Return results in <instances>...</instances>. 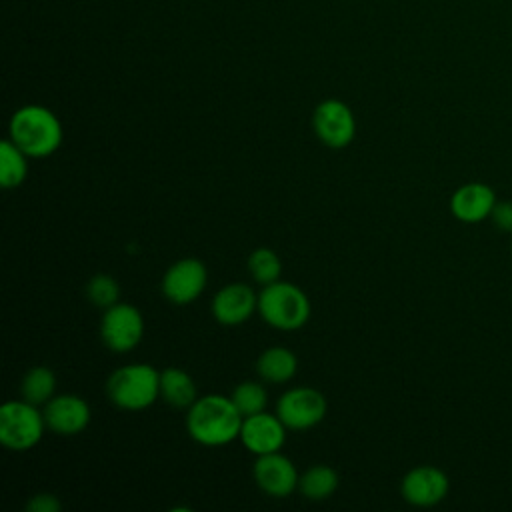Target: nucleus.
Wrapping results in <instances>:
<instances>
[{"label":"nucleus","instance_id":"nucleus-5","mask_svg":"<svg viewBox=\"0 0 512 512\" xmlns=\"http://www.w3.org/2000/svg\"><path fill=\"white\" fill-rule=\"evenodd\" d=\"M44 412L28 400H8L0 408V442L12 452L32 450L44 434Z\"/></svg>","mask_w":512,"mask_h":512},{"label":"nucleus","instance_id":"nucleus-18","mask_svg":"<svg viewBox=\"0 0 512 512\" xmlns=\"http://www.w3.org/2000/svg\"><path fill=\"white\" fill-rule=\"evenodd\" d=\"M338 488V472L332 466H310L298 480V490L308 500H326Z\"/></svg>","mask_w":512,"mask_h":512},{"label":"nucleus","instance_id":"nucleus-1","mask_svg":"<svg viewBox=\"0 0 512 512\" xmlns=\"http://www.w3.org/2000/svg\"><path fill=\"white\" fill-rule=\"evenodd\" d=\"M244 416L222 394H208L196 398L186 414V430L192 440L204 446H224L240 438Z\"/></svg>","mask_w":512,"mask_h":512},{"label":"nucleus","instance_id":"nucleus-4","mask_svg":"<svg viewBox=\"0 0 512 512\" xmlns=\"http://www.w3.org/2000/svg\"><path fill=\"white\" fill-rule=\"evenodd\" d=\"M258 312L272 328L298 330L310 318V300L296 284L276 280L258 294Z\"/></svg>","mask_w":512,"mask_h":512},{"label":"nucleus","instance_id":"nucleus-3","mask_svg":"<svg viewBox=\"0 0 512 512\" xmlns=\"http://www.w3.org/2000/svg\"><path fill=\"white\" fill-rule=\"evenodd\" d=\"M106 394L122 410H144L160 396V372L150 364H126L106 382Z\"/></svg>","mask_w":512,"mask_h":512},{"label":"nucleus","instance_id":"nucleus-25","mask_svg":"<svg viewBox=\"0 0 512 512\" xmlns=\"http://www.w3.org/2000/svg\"><path fill=\"white\" fill-rule=\"evenodd\" d=\"M492 220L500 230H512V202H496Z\"/></svg>","mask_w":512,"mask_h":512},{"label":"nucleus","instance_id":"nucleus-6","mask_svg":"<svg viewBox=\"0 0 512 512\" xmlns=\"http://www.w3.org/2000/svg\"><path fill=\"white\" fill-rule=\"evenodd\" d=\"M326 398L310 386H296L284 392L276 402V414L288 430H308L326 416Z\"/></svg>","mask_w":512,"mask_h":512},{"label":"nucleus","instance_id":"nucleus-22","mask_svg":"<svg viewBox=\"0 0 512 512\" xmlns=\"http://www.w3.org/2000/svg\"><path fill=\"white\" fill-rule=\"evenodd\" d=\"M248 270L252 274V278L260 284H270L276 282L280 278L282 272V262L278 258V254L270 248H256L250 256H248Z\"/></svg>","mask_w":512,"mask_h":512},{"label":"nucleus","instance_id":"nucleus-7","mask_svg":"<svg viewBox=\"0 0 512 512\" xmlns=\"http://www.w3.org/2000/svg\"><path fill=\"white\" fill-rule=\"evenodd\" d=\"M100 336L112 352H130L144 336V318L132 304H120L104 310L100 322Z\"/></svg>","mask_w":512,"mask_h":512},{"label":"nucleus","instance_id":"nucleus-11","mask_svg":"<svg viewBox=\"0 0 512 512\" xmlns=\"http://www.w3.org/2000/svg\"><path fill=\"white\" fill-rule=\"evenodd\" d=\"M42 412L46 426L58 436H76L90 422V406L76 394L52 396Z\"/></svg>","mask_w":512,"mask_h":512},{"label":"nucleus","instance_id":"nucleus-2","mask_svg":"<svg viewBox=\"0 0 512 512\" xmlns=\"http://www.w3.org/2000/svg\"><path fill=\"white\" fill-rule=\"evenodd\" d=\"M10 140L30 158L54 154L64 138L58 116L42 104H26L18 108L8 124Z\"/></svg>","mask_w":512,"mask_h":512},{"label":"nucleus","instance_id":"nucleus-23","mask_svg":"<svg viewBox=\"0 0 512 512\" xmlns=\"http://www.w3.org/2000/svg\"><path fill=\"white\" fill-rule=\"evenodd\" d=\"M86 296H88V300L94 306L106 310V308H110V306H114L118 302L120 286H118V282L112 276L96 274L86 284Z\"/></svg>","mask_w":512,"mask_h":512},{"label":"nucleus","instance_id":"nucleus-12","mask_svg":"<svg viewBox=\"0 0 512 512\" xmlns=\"http://www.w3.org/2000/svg\"><path fill=\"white\" fill-rule=\"evenodd\" d=\"M252 474L260 490L272 498L290 496L298 488L300 480L292 460L282 456L280 452L258 456Z\"/></svg>","mask_w":512,"mask_h":512},{"label":"nucleus","instance_id":"nucleus-14","mask_svg":"<svg viewBox=\"0 0 512 512\" xmlns=\"http://www.w3.org/2000/svg\"><path fill=\"white\" fill-rule=\"evenodd\" d=\"M258 308V296L248 284L232 282L212 298V314L222 326L244 324Z\"/></svg>","mask_w":512,"mask_h":512},{"label":"nucleus","instance_id":"nucleus-24","mask_svg":"<svg viewBox=\"0 0 512 512\" xmlns=\"http://www.w3.org/2000/svg\"><path fill=\"white\" fill-rule=\"evenodd\" d=\"M60 506L62 504L54 494H36L34 498L28 500L26 510H30V512H58Z\"/></svg>","mask_w":512,"mask_h":512},{"label":"nucleus","instance_id":"nucleus-16","mask_svg":"<svg viewBox=\"0 0 512 512\" xmlns=\"http://www.w3.org/2000/svg\"><path fill=\"white\" fill-rule=\"evenodd\" d=\"M296 370H298V360L294 352L284 346H270L256 360L258 376L270 384H282L292 380Z\"/></svg>","mask_w":512,"mask_h":512},{"label":"nucleus","instance_id":"nucleus-9","mask_svg":"<svg viewBox=\"0 0 512 512\" xmlns=\"http://www.w3.org/2000/svg\"><path fill=\"white\" fill-rule=\"evenodd\" d=\"M208 270L196 258L174 262L162 276V294L176 306L194 302L206 288Z\"/></svg>","mask_w":512,"mask_h":512},{"label":"nucleus","instance_id":"nucleus-15","mask_svg":"<svg viewBox=\"0 0 512 512\" xmlns=\"http://www.w3.org/2000/svg\"><path fill=\"white\" fill-rule=\"evenodd\" d=\"M496 206V194L482 182H468L460 186L450 198V210L460 222H480L492 216Z\"/></svg>","mask_w":512,"mask_h":512},{"label":"nucleus","instance_id":"nucleus-10","mask_svg":"<svg viewBox=\"0 0 512 512\" xmlns=\"http://www.w3.org/2000/svg\"><path fill=\"white\" fill-rule=\"evenodd\" d=\"M286 426L278 418V414L258 412L252 416H246L240 428V440L244 448L256 456L280 452L284 440H286Z\"/></svg>","mask_w":512,"mask_h":512},{"label":"nucleus","instance_id":"nucleus-19","mask_svg":"<svg viewBox=\"0 0 512 512\" xmlns=\"http://www.w3.org/2000/svg\"><path fill=\"white\" fill-rule=\"evenodd\" d=\"M28 158L10 138L0 142V184L4 188H16L26 180Z\"/></svg>","mask_w":512,"mask_h":512},{"label":"nucleus","instance_id":"nucleus-21","mask_svg":"<svg viewBox=\"0 0 512 512\" xmlns=\"http://www.w3.org/2000/svg\"><path fill=\"white\" fill-rule=\"evenodd\" d=\"M232 402L236 404V408L240 410V414L252 416L258 412H264L268 406V394L266 388L254 380H246L242 384H238L232 392Z\"/></svg>","mask_w":512,"mask_h":512},{"label":"nucleus","instance_id":"nucleus-13","mask_svg":"<svg viewBox=\"0 0 512 512\" xmlns=\"http://www.w3.org/2000/svg\"><path fill=\"white\" fill-rule=\"evenodd\" d=\"M448 476L436 466H416L400 482V492L414 506H434L448 494Z\"/></svg>","mask_w":512,"mask_h":512},{"label":"nucleus","instance_id":"nucleus-20","mask_svg":"<svg viewBox=\"0 0 512 512\" xmlns=\"http://www.w3.org/2000/svg\"><path fill=\"white\" fill-rule=\"evenodd\" d=\"M22 398L28 400L30 404H46L56 390V376L50 368L46 366H34L24 374L22 380Z\"/></svg>","mask_w":512,"mask_h":512},{"label":"nucleus","instance_id":"nucleus-8","mask_svg":"<svg viewBox=\"0 0 512 512\" xmlns=\"http://www.w3.org/2000/svg\"><path fill=\"white\" fill-rule=\"evenodd\" d=\"M312 128L328 148H346L356 136V118L348 104L328 98L314 108Z\"/></svg>","mask_w":512,"mask_h":512},{"label":"nucleus","instance_id":"nucleus-17","mask_svg":"<svg viewBox=\"0 0 512 512\" xmlns=\"http://www.w3.org/2000/svg\"><path fill=\"white\" fill-rule=\"evenodd\" d=\"M160 394L174 408H190L196 402V386L182 368H164L160 372Z\"/></svg>","mask_w":512,"mask_h":512}]
</instances>
